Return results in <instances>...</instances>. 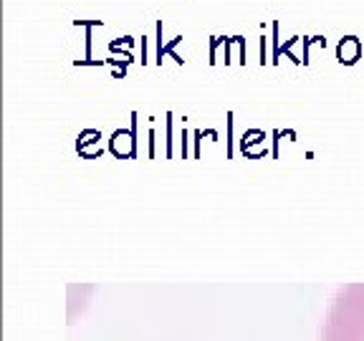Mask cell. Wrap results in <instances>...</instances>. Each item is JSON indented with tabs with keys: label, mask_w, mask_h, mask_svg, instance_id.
<instances>
[{
	"label": "cell",
	"mask_w": 364,
	"mask_h": 341,
	"mask_svg": "<svg viewBox=\"0 0 364 341\" xmlns=\"http://www.w3.org/2000/svg\"><path fill=\"white\" fill-rule=\"evenodd\" d=\"M261 63H266V36H261Z\"/></svg>",
	"instance_id": "6"
},
{
	"label": "cell",
	"mask_w": 364,
	"mask_h": 341,
	"mask_svg": "<svg viewBox=\"0 0 364 341\" xmlns=\"http://www.w3.org/2000/svg\"><path fill=\"white\" fill-rule=\"evenodd\" d=\"M220 43H225V38H220V36H213L210 38V63H215V48Z\"/></svg>",
	"instance_id": "4"
},
{
	"label": "cell",
	"mask_w": 364,
	"mask_h": 341,
	"mask_svg": "<svg viewBox=\"0 0 364 341\" xmlns=\"http://www.w3.org/2000/svg\"><path fill=\"white\" fill-rule=\"evenodd\" d=\"M180 40H182V36H175V38H172V40H170V43H167V45H165V53H170V56H172V58H175V61H177V63H182V58H177V53H175V45H177V43H180Z\"/></svg>",
	"instance_id": "3"
},
{
	"label": "cell",
	"mask_w": 364,
	"mask_h": 341,
	"mask_svg": "<svg viewBox=\"0 0 364 341\" xmlns=\"http://www.w3.org/2000/svg\"><path fill=\"white\" fill-rule=\"evenodd\" d=\"M157 61L162 63V56H165V45H162V21H157Z\"/></svg>",
	"instance_id": "2"
},
{
	"label": "cell",
	"mask_w": 364,
	"mask_h": 341,
	"mask_svg": "<svg viewBox=\"0 0 364 341\" xmlns=\"http://www.w3.org/2000/svg\"><path fill=\"white\" fill-rule=\"evenodd\" d=\"M296 40H299V36H291V38L289 40H286V43H284V48H281V51H279V56H281V53H289V56H291V45H294L296 43ZM291 58H294V56H291ZM294 61H296V58H294Z\"/></svg>",
	"instance_id": "5"
},
{
	"label": "cell",
	"mask_w": 364,
	"mask_h": 341,
	"mask_svg": "<svg viewBox=\"0 0 364 341\" xmlns=\"http://www.w3.org/2000/svg\"><path fill=\"white\" fill-rule=\"evenodd\" d=\"M359 56H362V40H359L357 36H344V38L339 40V45H336V58H339V63L352 66V63L359 61Z\"/></svg>",
	"instance_id": "1"
}]
</instances>
